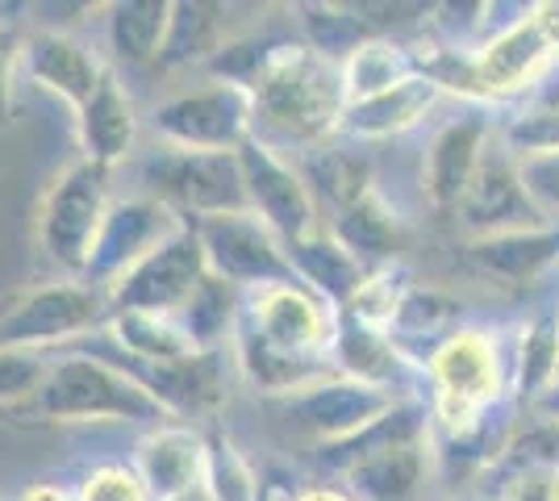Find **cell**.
Returning <instances> with one entry per match:
<instances>
[{
    "mask_svg": "<svg viewBox=\"0 0 559 501\" xmlns=\"http://www.w3.org/2000/svg\"><path fill=\"white\" fill-rule=\"evenodd\" d=\"M247 93L255 100V139L280 155H305L338 139V121L347 114L343 63L305 47L301 38H276Z\"/></svg>",
    "mask_w": 559,
    "mask_h": 501,
    "instance_id": "6da1fadb",
    "label": "cell"
},
{
    "mask_svg": "<svg viewBox=\"0 0 559 501\" xmlns=\"http://www.w3.org/2000/svg\"><path fill=\"white\" fill-rule=\"evenodd\" d=\"M25 427H71V422H114V427H159L171 422L167 409L142 389L121 363L105 356H68L50 359L43 389L13 409Z\"/></svg>",
    "mask_w": 559,
    "mask_h": 501,
    "instance_id": "7a4b0ae2",
    "label": "cell"
},
{
    "mask_svg": "<svg viewBox=\"0 0 559 501\" xmlns=\"http://www.w3.org/2000/svg\"><path fill=\"white\" fill-rule=\"evenodd\" d=\"M430 384V430L464 434L489 422L510 393V359L501 338L480 326H464L426 359Z\"/></svg>",
    "mask_w": 559,
    "mask_h": 501,
    "instance_id": "3957f363",
    "label": "cell"
},
{
    "mask_svg": "<svg viewBox=\"0 0 559 501\" xmlns=\"http://www.w3.org/2000/svg\"><path fill=\"white\" fill-rule=\"evenodd\" d=\"M109 297L80 276L47 285L9 288L0 297V347L9 351H55L71 338L105 331Z\"/></svg>",
    "mask_w": 559,
    "mask_h": 501,
    "instance_id": "277c9868",
    "label": "cell"
},
{
    "mask_svg": "<svg viewBox=\"0 0 559 501\" xmlns=\"http://www.w3.org/2000/svg\"><path fill=\"white\" fill-rule=\"evenodd\" d=\"M139 180L146 196H159L185 222L251 214L238 151L205 155V151H176V146L155 143L139 159Z\"/></svg>",
    "mask_w": 559,
    "mask_h": 501,
    "instance_id": "5b68a950",
    "label": "cell"
},
{
    "mask_svg": "<svg viewBox=\"0 0 559 501\" xmlns=\"http://www.w3.org/2000/svg\"><path fill=\"white\" fill-rule=\"evenodd\" d=\"M114 205V171L93 159H71L38 205V247L68 276L84 281V267L100 235V222Z\"/></svg>",
    "mask_w": 559,
    "mask_h": 501,
    "instance_id": "8992f818",
    "label": "cell"
},
{
    "mask_svg": "<svg viewBox=\"0 0 559 501\" xmlns=\"http://www.w3.org/2000/svg\"><path fill=\"white\" fill-rule=\"evenodd\" d=\"M146 130L159 146L234 155L255 139V100L242 84H217L176 93L146 114Z\"/></svg>",
    "mask_w": 559,
    "mask_h": 501,
    "instance_id": "52a82bcc",
    "label": "cell"
},
{
    "mask_svg": "<svg viewBox=\"0 0 559 501\" xmlns=\"http://www.w3.org/2000/svg\"><path fill=\"white\" fill-rule=\"evenodd\" d=\"M401 397H409V393L376 389V384L330 372V377L305 384V389L288 393V397H276L272 406L280 409L284 427L293 430V434H301L305 443L318 452V448L343 443V439L359 434L364 427H372L376 418L389 414Z\"/></svg>",
    "mask_w": 559,
    "mask_h": 501,
    "instance_id": "ba28073f",
    "label": "cell"
},
{
    "mask_svg": "<svg viewBox=\"0 0 559 501\" xmlns=\"http://www.w3.org/2000/svg\"><path fill=\"white\" fill-rule=\"evenodd\" d=\"M238 167H242V184H247V201L251 214L276 235L284 247L318 235L326 226V217L318 210L313 192L305 184V176L288 155L272 151L267 143L251 139L238 146Z\"/></svg>",
    "mask_w": 559,
    "mask_h": 501,
    "instance_id": "9c48e42d",
    "label": "cell"
},
{
    "mask_svg": "<svg viewBox=\"0 0 559 501\" xmlns=\"http://www.w3.org/2000/svg\"><path fill=\"white\" fill-rule=\"evenodd\" d=\"M188 222L159 196L146 192H130V196H114L109 214L100 222V235L93 242V255L84 267V281L96 288H109L121 281L134 263H142L151 251H159L167 239H176Z\"/></svg>",
    "mask_w": 559,
    "mask_h": 501,
    "instance_id": "30bf717a",
    "label": "cell"
},
{
    "mask_svg": "<svg viewBox=\"0 0 559 501\" xmlns=\"http://www.w3.org/2000/svg\"><path fill=\"white\" fill-rule=\"evenodd\" d=\"M192 230H197L201 251H205V267L213 276H222L226 285L251 293L263 285L297 281L284 242L255 214L205 217V222H192Z\"/></svg>",
    "mask_w": 559,
    "mask_h": 501,
    "instance_id": "8fae6325",
    "label": "cell"
},
{
    "mask_svg": "<svg viewBox=\"0 0 559 501\" xmlns=\"http://www.w3.org/2000/svg\"><path fill=\"white\" fill-rule=\"evenodd\" d=\"M210 276L201 239L188 222L176 239H167L159 251H151L142 263H134L121 281L105 288L109 313L114 310H151V313H180L197 285Z\"/></svg>",
    "mask_w": 559,
    "mask_h": 501,
    "instance_id": "7c38bea8",
    "label": "cell"
},
{
    "mask_svg": "<svg viewBox=\"0 0 559 501\" xmlns=\"http://www.w3.org/2000/svg\"><path fill=\"white\" fill-rule=\"evenodd\" d=\"M105 72V55L68 25H29L22 34V80L63 100L71 118L88 105Z\"/></svg>",
    "mask_w": 559,
    "mask_h": 501,
    "instance_id": "4fadbf2b",
    "label": "cell"
},
{
    "mask_svg": "<svg viewBox=\"0 0 559 501\" xmlns=\"http://www.w3.org/2000/svg\"><path fill=\"white\" fill-rule=\"evenodd\" d=\"M451 217H455V226L464 230L467 239H489V235H506V230L547 226V217L531 205V196L518 180V155L501 143V130L489 143L472 184H467L464 201L455 205Z\"/></svg>",
    "mask_w": 559,
    "mask_h": 501,
    "instance_id": "5bb4252c",
    "label": "cell"
},
{
    "mask_svg": "<svg viewBox=\"0 0 559 501\" xmlns=\"http://www.w3.org/2000/svg\"><path fill=\"white\" fill-rule=\"evenodd\" d=\"M497 130H501V121L492 114L464 109L460 118H447L430 134V143L421 151V196L430 201L435 214H455V205L464 201L467 184L485 159V151L497 139Z\"/></svg>",
    "mask_w": 559,
    "mask_h": 501,
    "instance_id": "9a60e30c",
    "label": "cell"
},
{
    "mask_svg": "<svg viewBox=\"0 0 559 501\" xmlns=\"http://www.w3.org/2000/svg\"><path fill=\"white\" fill-rule=\"evenodd\" d=\"M134 473L151 501H197L205 477V430L192 422H159L134 448Z\"/></svg>",
    "mask_w": 559,
    "mask_h": 501,
    "instance_id": "2e32d148",
    "label": "cell"
},
{
    "mask_svg": "<svg viewBox=\"0 0 559 501\" xmlns=\"http://www.w3.org/2000/svg\"><path fill=\"white\" fill-rule=\"evenodd\" d=\"M226 351H201L176 363H121V368L167 409V418L192 422V418H213L226 402V363H222Z\"/></svg>",
    "mask_w": 559,
    "mask_h": 501,
    "instance_id": "e0dca14e",
    "label": "cell"
},
{
    "mask_svg": "<svg viewBox=\"0 0 559 501\" xmlns=\"http://www.w3.org/2000/svg\"><path fill=\"white\" fill-rule=\"evenodd\" d=\"M142 118L130 88L121 84V72L109 63L105 80L96 84L88 105L75 114V143H80V159H93L100 167H121L139 155Z\"/></svg>",
    "mask_w": 559,
    "mask_h": 501,
    "instance_id": "ac0fdd59",
    "label": "cell"
},
{
    "mask_svg": "<svg viewBox=\"0 0 559 501\" xmlns=\"http://www.w3.org/2000/svg\"><path fill=\"white\" fill-rule=\"evenodd\" d=\"M330 363H334L338 377L376 384V389H393V393H414L409 381H426V368L396 347L393 334L355 318V313H338V331L330 343Z\"/></svg>",
    "mask_w": 559,
    "mask_h": 501,
    "instance_id": "d6986e66",
    "label": "cell"
},
{
    "mask_svg": "<svg viewBox=\"0 0 559 501\" xmlns=\"http://www.w3.org/2000/svg\"><path fill=\"white\" fill-rule=\"evenodd\" d=\"M443 96L447 93L430 80V75L414 72L409 80H401L396 88H389V93L347 105V114H343V121H338V139H343V143H355V146L393 143V139H401V134L418 130L421 121L439 109Z\"/></svg>",
    "mask_w": 559,
    "mask_h": 501,
    "instance_id": "ffe728a7",
    "label": "cell"
},
{
    "mask_svg": "<svg viewBox=\"0 0 559 501\" xmlns=\"http://www.w3.org/2000/svg\"><path fill=\"white\" fill-rule=\"evenodd\" d=\"M464 260L476 276L497 285H531L551 263H559V226H531V230H506L489 239H467Z\"/></svg>",
    "mask_w": 559,
    "mask_h": 501,
    "instance_id": "44dd1931",
    "label": "cell"
},
{
    "mask_svg": "<svg viewBox=\"0 0 559 501\" xmlns=\"http://www.w3.org/2000/svg\"><path fill=\"white\" fill-rule=\"evenodd\" d=\"M460 318H464V301L455 293L409 281V285L401 288V297H396L393 318H389V334H393V343L405 356L418 359L421 368H426V359H430L435 347H443L451 334L464 331Z\"/></svg>",
    "mask_w": 559,
    "mask_h": 501,
    "instance_id": "7402d4cb",
    "label": "cell"
},
{
    "mask_svg": "<svg viewBox=\"0 0 559 501\" xmlns=\"http://www.w3.org/2000/svg\"><path fill=\"white\" fill-rule=\"evenodd\" d=\"M238 34H247L234 22L230 4H210V0H176L171 22L159 50V72H180V68H205L222 47H230Z\"/></svg>",
    "mask_w": 559,
    "mask_h": 501,
    "instance_id": "603a6c76",
    "label": "cell"
},
{
    "mask_svg": "<svg viewBox=\"0 0 559 501\" xmlns=\"http://www.w3.org/2000/svg\"><path fill=\"white\" fill-rule=\"evenodd\" d=\"M430 473H435V455H430V439H421V443H401L350 464L343 480L355 501H418Z\"/></svg>",
    "mask_w": 559,
    "mask_h": 501,
    "instance_id": "cb8c5ba5",
    "label": "cell"
},
{
    "mask_svg": "<svg viewBox=\"0 0 559 501\" xmlns=\"http://www.w3.org/2000/svg\"><path fill=\"white\" fill-rule=\"evenodd\" d=\"M284 251H288V263H293V276L309 293H318L326 306H334V310H347L350 301H355V293L368 285V276H372L343 242L330 235L326 226L318 235H309V239L288 242Z\"/></svg>",
    "mask_w": 559,
    "mask_h": 501,
    "instance_id": "d4e9b609",
    "label": "cell"
},
{
    "mask_svg": "<svg viewBox=\"0 0 559 501\" xmlns=\"http://www.w3.org/2000/svg\"><path fill=\"white\" fill-rule=\"evenodd\" d=\"M293 164H297V171L305 176V184L313 192L318 210L330 205V217L350 210L355 201H364V196L376 189L368 155L355 143H343V139H330V143L313 146V151L297 155Z\"/></svg>",
    "mask_w": 559,
    "mask_h": 501,
    "instance_id": "484cf974",
    "label": "cell"
},
{
    "mask_svg": "<svg viewBox=\"0 0 559 501\" xmlns=\"http://www.w3.org/2000/svg\"><path fill=\"white\" fill-rule=\"evenodd\" d=\"M105 47L114 68H155L171 22V0H117L105 4Z\"/></svg>",
    "mask_w": 559,
    "mask_h": 501,
    "instance_id": "4316f807",
    "label": "cell"
},
{
    "mask_svg": "<svg viewBox=\"0 0 559 501\" xmlns=\"http://www.w3.org/2000/svg\"><path fill=\"white\" fill-rule=\"evenodd\" d=\"M326 230L343 242L368 272H380V267L396 263V251H401V239H405V222H401V214H396L393 205H389L376 189L368 192L364 201H355L350 210L330 217Z\"/></svg>",
    "mask_w": 559,
    "mask_h": 501,
    "instance_id": "83f0119b",
    "label": "cell"
},
{
    "mask_svg": "<svg viewBox=\"0 0 559 501\" xmlns=\"http://www.w3.org/2000/svg\"><path fill=\"white\" fill-rule=\"evenodd\" d=\"M506 359H510V393L531 409L559 381V310L543 306L531 318H522Z\"/></svg>",
    "mask_w": 559,
    "mask_h": 501,
    "instance_id": "f1b7e54d",
    "label": "cell"
},
{
    "mask_svg": "<svg viewBox=\"0 0 559 501\" xmlns=\"http://www.w3.org/2000/svg\"><path fill=\"white\" fill-rule=\"evenodd\" d=\"M105 334L114 338L126 363H176V359L201 356V347L188 338L176 313L114 310L105 322Z\"/></svg>",
    "mask_w": 559,
    "mask_h": 501,
    "instance_id": "f546056e",
    "label": "cell"
},
{
    "mask_svg": "<svg viewBox=\"0 0 559 501\" xmlns=\"http://www.w3.org/2000/svg\"><path fill=\"white\" fill-rule=\"evenodd\" d=\"M414 72H418V55L409 47L393 43L389 34H384V38H368V43H359V47L343 59L347 105L389 93V88H396L401 80H409Z\"/></svg>",
    "mask_w": 559,
    "mask_h": 501,
    "instance_id": "4dcf8cb0",
    "label": "cell"
},
{
    "mask_svg": "<svg viewBox=\"0 0 559 501\" xmlns=\"http://www.w3.org/2000/svg\"><path fill=\"white\" fill-rule=\"evenodd\" d=\"M238 313H242V288L226 285L222 276L210 272L176 318H180V326L201 351H226L234 338V326H238Z\"/></svg>",
    "mask_w": 559,
    "mask_h": 501,
    "instance_id": "1f68e13d",
    "label": "cell"
},
{
    "mask_svg": "<svg viewBox=\"0 0 559 501\" xmlns=\"http://www.w3.org/2000/svg\"><path fill=\"white\" fill-rule=\"evenodd\" d=\"M501 143L513 155L556 151L559 146V63L538 80L510 118H501Z\"/></svg>",
    "mask_w": 559,
    "mask_h": 501,
    "instance_id": "d6a6232c",
    "label": "cell"
},
{
    "mask_svg": "<svg viewBox=\"0 0 559 501\" xmlns=\"http://www.w3.org/2000/svg\"><path fill=\"white\" fill-rule=\"evenodd\" d=\"M205 501H263V480L255 464L238 452L230 434L205 430V477H201Z\"/></svg>",
    "mask_w": 559,
    "mask_h": 501,
    "instance_id": "836d02e7",
    "label": "cell"
},
{
    "mask_svg": "<svg viewBox=\"0 0 559 501\" xmlns=\"http://www.w3.org/2000/svg\"><path fill=\"white\" fill-rule=\"evenodd\" d=\"M297 25H301V43L326 55L334 63H343L359 43H368L372 34L359 25L350 13V4H297Z\"/></svg>",
    "mask_w": 559,
    "mask_h": 501,
    "instance_id": "e575fe53",
    "label": "cell"
},
{
    "mask_svg": "<svg viewBox=\"0 0 559 501\" xmlns=\"http://www.w3.org/2000/svg\"><path fill=\"white\" fill-rule=\"evenodd\" d=\"M497 501H559V464L497 460Z\"/></svg>",
    "mask_w": 559,
    "mask_h": 501,
    "instance_id": "d590c367",
    "label": "cell"
},
{
    "mask_svg": "<svg viewBox=\"0 0 559 501\" xmlns=\"http://www.w3.org/2000/svg\"><path fill=\"white\" fill-rule=\"evenodd\" d=\"M50 351H9L0 347V414L25 406L50 372Z\"/></svg>",
    "mask_w": 559,
    "mask_h": 501,
    "instance_id": "8d00e7d4",
    "label": "cell"
},
{
    "mask_svg": "<svg viewBox=\"0 0 559 501\" xmlns=\"http://www.w3.org/2000/svg\"><path fill=\"white\" fill-rule=\"evenodd\" d=\"M518 180L543 217H559V146L518 155Z\"/></svg>",
    "mask_w": 559,
    "mask_h": 501,
    "instance_id": "74e56055",
    "label": "cell"
},
{
    "mask_svg": "<svg viewBox=\"0 0 559 501\" xmlns=\"http://www.w3.org/2000/svg\"><path fill=\"white\" fill-rule=\"evenodd\" d=\"M75 501H151V493L134 473V464H100L84 477Z\"/></svg>",
    "mask_w": 559,
    "mask_h": 501,
    "instance_id": "f35d334b",
    "label": "cell"
},
{
    "mask_svg": "<svg viewBox=\"0 0 559 501\" xmlns=\"http://www.w3.org/2000/svg\"><path fill=\"white\" fill-rule=\"evenodd\" d=\"M22 25L0 22V130L13 121V88L22 80Z\"/></svg>",
    "mask_w": 559,
    "mask_h": 501,
    "instance_id": "ab89813d",
    "label": "cell"
},
{
    "mask_svg": "<svg viewBox=\"0 0 559 501\" xmlns=\"http://www.w3.org/2000/svg\"><path fill=\"white\" fill-rule=\"evenodd\" d=\"M263 501H355L347 489L338 485H309V489H288L284 480H267L263 485Z\"/></svg>",
    "mask_w": 559,
    "mask_h": 501,
    "instance_id": "60d3db41",
    "label": "cell"
},
{
    "mask_svg": "<svg viewBox=\"0 0 559 501\" xmlns=\"http://www.w3.org/2000/svg\"><path fill=\"white\" fill-rule=\"evenodd\" d=\"M531 414L535 418H543V422H551V427H559V381L538 397L535 406H531Z\"/></svg>",
    "mask_w": 559,
    "mask_h": 501,
    "instance_id": "b9f144b4",
    "label": "cell"
},
{
    "mask_svg": "<svg viewBox=\"0 0 559 501\" xmlns=\"http://www.w3.org/2000/svg\"><path fill=\"white\" fill-rule=\"evenodd\" d=\"M22 501H71V498L63 493V489H59V485H47V480H43V485H34V489H29Z\"/></svg>",
    "mask_w": 559,
    "mask_h": 501,
    "instance_id": "7bdbcfd3",
    "label": "cell"
},
{
    "mask_svg": "<svg viewBox=\"0 0 559 501\" xmlns=\"http://www.w3.org/2000/svg\"><path fill=\"white\" fill-rule=\"evenodd\" d=\"M447 501H497L492 493H455V498H447Z\"/></svg>",
    "mask_w": 559,
    "mask_h": 501,
    "instance_id": "ee69618b",
    "label": "cell"
},
{
    "mask_svg": "<svg viewBox=\"0 0 559 501\" xmlns=\"http://www.w3.org/2000/svg\"><path fill=\"white\" fill-rule=\"evenodd\" d=\"M0 501H4V498H0Z\"/></svg>",
    "mask_w": 559,
    "mask_h": 501,
    "instance_id": "f6af8a7d",
    "label": "cell"
}]
</instances>
